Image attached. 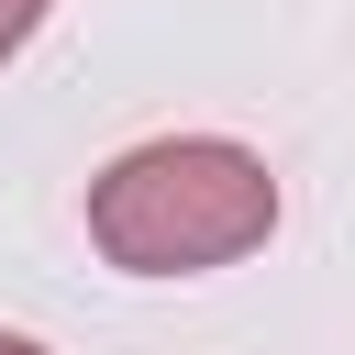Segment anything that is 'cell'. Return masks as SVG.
<instances>
[{
  "mask_svg": "<svg viewBox=\"0 0 355 355\" xmlns=\"http://www.w3.org/2000/svg\"><path fill=\"white\" fill-rule=\"evenodd\" d=\"M33 22H44V0H0V55H11V44L33 33Z\"/></svg>",
  "mask_w": 355,
  "mask_h": 355,
  "instance_id": "2",
  "label": "cell"
},
{
  "mask_svg": "<svg viewBox=\"0 0 355 355\" xmlns=\"http://www.w3.org/2000/svg\"><path fill=\"white\" fill-rule=\"evenodd\" d=\"M0 355H44V344H22V333H0Z\"/></svg>",
  "mask_w": 355,
  "mask_h": 355,
  "instance_id": "3",
  "label": "cell"
},
{
  "mask_svg": "<svg viewBox=\"0 0 355 355\" xmlns=\"http://www.w3.org/2000/svg\"><path fill=\"white\" fill-rule=\"evenodd\" d=\"M89 233L133 277H200V266H233V255H255L277 233V178L244 144L166 133V144H133L122 166H100Z\"/></svg>",
  "mask_w": 355,
  "mask_h": 355,
  "instance_id": "1",
  "label": "cell"
}]
</instances>
